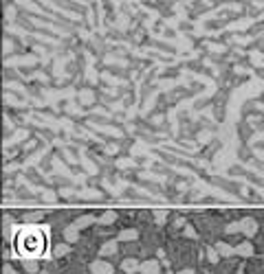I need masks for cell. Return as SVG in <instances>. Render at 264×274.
<instances>
[{"mask_svg":"<svg viewBox=\"0 0 264 274\" xmlns=\"http://www.w3.org/2000/svg\"><path fill=\"white\" fill-rule=\"evenodd\" d=\"M16 250L24 259H42L49 252V230L44 226H22L13 237Z\"/></svg>","mask_w":264,"mask_h":274,"instance_id":"6da1fadb","label":"cell"}]
</instances>
